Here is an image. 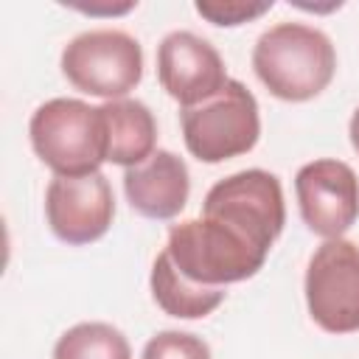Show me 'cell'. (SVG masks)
<instances>
[{"label":"cell","instance_id":"1","mask_svg":"<svg viewBox=\"0 0 359 359\" xmlns=\"http://www.w3.org/2000/svg\"><path fill=\"white\" fill-rule=\"evenodd\" d=\"M252 70L261 84L280 101L317 98L337 73L331 39L303 22H278L264 31L252 48Z\"/></svg>","mask_w":359,"mask_h":359},{"label":"cell","instance_id":"2","mask_svg":"<svg viewBox=\"0 0 359 359\" xmlns=\"http://www.w3.org/2000/svg\"><path fill=\"white\" fill-rule=\"evenodd\" d=\"M163 252L185 280L208 289H224L227 283L252 278L269 255V250L244 233L208 216L174 224Z\"/></svg>","mask_w":359,"mask_h":359},{"label":"cell","instance_id":"3","mask_svg":"<svg viewBox=\"0 0 359 359\" xmlns=\"http://www.w3.org/2000/svg\"><path fill=\"white\" fill-rule=\"evenodd\" d=\"M36 157L56 177H87L107 160V121L101 107L79 98L39 104L28 123Z\"/></svg>","mask_w":359,"mask_h":359},{"label":"cell","instance_id":"4","mask_svg":"<svg viewBox=\"0 0 359 359\" xmlns=\"http://www.w3.org/2000/svg\"><path fill=\"white\" fill-rule=\"evenodd\" d=\"M182 137L199 163H224L255 149L261 137V115L255 95L230 79L202 104L182 107Z\"/></svg>","mask_w":359,"mask_h":359},{"label":"cell","instance_id":"5","mask_svg":"<svg viewBox=\"0 0 359 359\" xmlns=\"http://www.w3.org/2000/svg\"><path fill=\"white\" fill-rule=\"evenodd\" d=\"M62 73L76 90L118 101L143 79V48L132 34L118 28L84 31L65 45Z\"/></svg>","mask_w":359,"mask_h":359},{"label":"cell","instance_id":"6","mask_svg":"<svg viewBox=\"0 0 359 359\" xmlns=\"http://www.w3.org/2000/svg\"><path fill=\"white\" fill-rule=\"evenodd\" d=\"M202 216L224 222L258 247L269 250L286 224L280 180L264 168L236 171L208 191Z\"/></svg>","mask_w":359,"mask_h":359},{"label":"cell","instance_id":"7","mask_svg":"<svg viewBox=\"0 0 359 359\" xmlns=\"http://www.w3.org/2000/svg\"><path fill=\"white\" fill-rule=\"evenodd\" d=\"M306 306L328 334L359 331V247L348 238L323 241L306 266Z\"/></svg>","mask_w":359,"mask_h":359},{"label":"cell","instance_id":"8","mask_svg":"<svg viewBox=\"0 0 359 359\" xmlns=\"http://www.w3.org/2000/svg\"><path fill=\"white\" fill-rule=\"evenodd\" d=\"M297 208L314 236L342 238L359 219V180L342 160H311L294 177Z\"/></svg>","mask_w":359,"mask_h":359},{"label":"cell","instance_id":"9","mask_svg":"<svg viewBox=\"0 0 359 359\" xmlns=\"http://www.w3.org/2000/svg\"><path fill=\"white\" fill-rule=\"evenodd\" d=\"M45 216L53 236L65 244L98 241L115 219L109 180L95 171L87 177H53L45 191Z\"/></svg>","mask_w":359,"mask_h":359},{"label":"cell","instance_id":"10","mask_svg":"<svg viewBox=\"0 0 359 359\" xmlns=\"http://www.w3.org/2000/svg\"><path fill=\"white\" fill-rule=\"evenodd\" d=\"M157 79L180 107L202 104L230 81L219 50L191 31L163 36L157 48Z\"/></svg>","mask_w":359,"mask_h":359},{"label":"cell","instance_id":"11","mask_svg":"<svg viewBox=\"0 0 359 359\" xmlns=\"http://www.w3.org/2000/svg\"><path fill=\"white\" fill-rule=\"evenodd\" d=\"M123 194L135 213L146 219H174L191 194V177L182 157L157 149L140 165L123 171Z\"/></svg>","mask_w":359,"mask_h":359},{"label":"cell","instance_id":"12","mask_svg":"<svg viewBox=\"0 0 359 359\" xmlns=\"http://www.w3.org/2000/svg\"><path fill=\"white\" fill-rule=\"evenodd\" d=\"M107 121V160L123 168L140 165L157 149V121L143 101L118 98L101 104Z\"/></svg>","mask_w":359,"mask_h":359},{"label":"cell","instance_id":"13","mask_svg":"<svg viewBox=\"0 0 359 359\" xmlns=\"http://www.w3.org/2000/svg\"><path fill=\"white\" fill-rule=\"evenodd\" d=\"M151 297L154 303L168 314V317H180V320H199L208 317L213 309L222 306L224 300V289H208V286H196L191 280H185L168 261L165 252H160L154 258L151 266Z\"/></svg>","mask_w":359,"mask_h":359},{"label":"cell","instance_id":"14","mask_svg":"<svg viewBox=\"0 0 359 359\" xmlns=\"http://www.w3.org/2000/svg\"><path fill=\"white\" fill-rule=\"evenodd\" d=\"M53 359H132V348L109 323H79L56 339Z\"/></svg>","mask_w":359,"mask_h":359},{"label":"cell","instance_id":"15","mask_svg":"<svg viewBox=\"0 0 359 359\" xmlns=\"http://www.w3.org/2000/svg\"><path fill=\"white\" fill-rule=\"evenodd\" d=\"M140 359H210V348L196 334L160 331L146 342Z\"/></svg>","mask_w":359,"mask_h":359},{"label":"cell","instance_id":"16","mask_svg":"<svg viewBox=\"0 0 359 359\" xmlns=\"http://www.w3.org/2000/svg\"><path fill=\"white\" fill-rule=\"evenodd\" d=\"M194 8L208 22L222 25V28H233V25H241V22H250V20H258L261 14H266L272 8V0H264V3H252V0H196Z\"/></svg>","mask_w":359,"mask_h":359},{"label":"cell","instance_id":"17","mask_svg":"<svg viewBox=\"0 0 359 359\" xmlns=\"http://www.w3.org/2000/svg\"><path fill=\"white\" fill-rule=\"evenodd\" d=\"M73 6H76L79 11H84V14H126V11H132L137 3L129 0V3H123V6H93V3H90V6H79V3H73Z\"/></svg>","mask_w":359,"mask_h":359},{"label":"cell","instance_id":"18","mask_svg":"<svg viewBox=\"0 0 359 359\" xmlns=\"http://www.w3.org/2000/svg\"><path fill=\"white\" fill-rule=\"evenodd\" d=\"M348 135H351V146H353V151L359 154V107H356V112L351 115V126H348Z\"/></svg>","mask_w":359,"mask_h":359}]
</instances>
